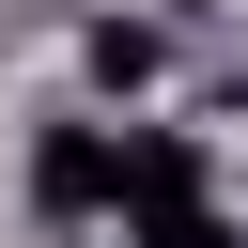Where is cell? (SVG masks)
I'll return each instance as SVG.
<instances>
[{"instance_id":"cell-1","label":"cell","mask_w":248,"mask_h":248,"mask_svg":"<svg viewBox=\"0 0 248 248\" xmlns=\"http://www.w3.org/2000/svg\"><path fill=\"white\" fill-rule=\"evenodd\" d=\"M108 186H124V140L108 124H46L31 140V217H108Z\"/></svg>"},{"instance_id":"cell-4","label":"cell","mask_w":248,"mask_h":248,"mask_svg":"<svg viewBox=\"0 0 248 248\" xmlns=\"http://www.w3.org/2000/svg\"><path fill=\"white\" fill-rule=\"evenodd\" d=\"M140 248H248V232H232V217H217V202H186V217H155V232H140Z\"/></svg>"},{"instance_id":"cell-3","label":"cell","mask_w":248,"mask_h":248,"mask_svg":"<svg viewBox=\"0 0 248 248\" xmlns=\"http://www.w3.org/2000/svg\"><path fill=\"white\" fill-rule=\"evenodd\" d=\"M78 62H93V93H140V78H155V31H140V16H108Z\"/></svg>"},{"instance_id":"cell-2","label":"cell","mask_w":248,"mask_h":248,"mask_svg":"<svg viewBox=\"0 0 248 248\" xmlns=\"http://www.w3.org/2000/svg\"><path fill=\"white\" fill-rule=\"evenodd\" d=\"M108 202H124L140 232H155V217H186V202H202V140H186V124H140V140H124V186H108Z\"/></svg>"}]
</instances>
